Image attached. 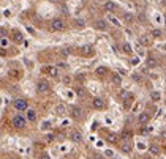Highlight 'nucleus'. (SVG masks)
Here are the masks:
<instances>
[{
  "instance_id": "1",
  "label": "nucleus",
  "mask_w": 166,
  "mask_h": 159,
  "mask_svg": "<svg viewBox=\"0 0 166 159\" xmlns=\"http://www.w3.org/2000/svg\"><path fill=\"white\" fill-rule=\"evenodd\" d=\"M11 123H13V126H15L16 129H24V128H25V124H27V118H25L24 115L18 114V115L13 117Z\"/></svg>"
},
{
  "instance_id": "2",
  "label": "nucleus",
  "mask_w": 166,
  "mask_h": 159,
  "mask_svg": "<svg viewBox=\"0 0 166 159\" xmlns=\"http://www.w3.org/2000/svg\"><path fill=\"white\" fill-rule=\"evenodd\" d=\"M65 29H67V24H65L63 19L55 17V19L51 20V30L52 32H62V30H65Z\"/></svg>"
},
{
  "instance_id": "3",
  "label": "nucleus",
  "mask_w": 166,
  "mask_h": 159,
  "mask_svg": "<svg viewBox=\"0 0 166 159\" xmlns=\"http://www.w3.org/2000/svg\"><path fill=\"white\" fill-rule=\"evenodd\" d=\"M13 107H15L16 110H19V112H25L27 109H29V102H27V99L24 98H18L13 101Z\"/></svg>"
},
{
  "instance_id": "4",
  "label": "nucleus",
  "mask_w": 166,
  "mask_h": 159,
  "mask_svg": "<svg viewBox=\"0 0 166 159\" xmlns=\"http://www.w3.org/2000/svg\"><path fill=\"white\" fill-rule=\"evenodd\" d=\"M70 114H71V118L73 120H82V118H84V110H82L81 107H78V106L71 107Z\"/></svg>"
},
{
  "instance_id": "5",
  "label": "nucleus",
  "mask_w": 166,
  "mask_h": 159,
  "mask_svg": "<svg viewBox=\"0 0 166 159\" xmlns=\"http://www.w3.org/2000/svg\"><path fill=\"white\" fill-rule=\"evenodd\" d=\"M105 106H106V102H105V99H103V98H100V96H96V98L92 99V107L95 110H103V109H105Z\"/></svg>"
},
{
  "instance_id": "6",
  "label": "nucleus",
  "mask_w": 166,
  "mask_h": 159,
  "mask_svg": "<svg viewBox=\"0 0 166 159\" xmlns=\"http://www.w3.org/2000/svg\"><path fill=\"white\" fill-rule=\"evenodd\" d=\"M49 90H51L49 82H46V80H40L38 84H37V92H38V93H47Z\"/></svg>"
},
{
  "instance_id": "7",
  "label": "nucleus",
  "mask_w": 166,
  "mask_h": 159,
  "mask_svg": "<svg viewBox=\"0 0 166 159\" xmlns=\"http://www.w3.org/2000/svg\"><path fill=\"white\" fill-rule=\"evenodd\" d=\"M149 121H150V115L147 112H141L139 115H138V123H139L141 126H146Z\"/></svg>"
},
{
  "instance_id": "8",
  "label": "nucleus",
  "mask_w": 166,
  "mask_h": 159,
  "mask_svg": "<svg viewBox=\"0 0 166 159\" xmlns=\"http://www.w3.org/2000/svg\"><path fill=\"white\" fill-rule=\"evenodd\" d=\"M70 140L73 143H81L82 142V134L79 132V131H71L70 132Z\"/></svg>"
},
{
  "instance_id": "9",
  "label": "nucleus",
  "mask_w": 166,
  "mask_h": 159,
  "mask_svg": "<svg viewBox=\"0 0 166 159\" xmlns=\"http://www.w3.org/2000/svg\"><path fill=\"white\" fill-rule=\"evenodd\" d=\"M43 71H44L47 76H51V77H57V76H59V70H57L55 66H44Z\"/></svg>"
},
{
  "instance_id": "10",
  "label": "nucleus",
  "mask_w": 166,
  "mask_h": 159,
  "mask_svg": "<svg viewBox=\"0 0 166 159\" xmlns=\"http://www.w3.org/2000/svg\"><path fill=\"white\" fill-rule=\"evenodd\" d=\"M120 150L123 151V153H127V154H130V153H131V150H133V145H131L130 139H127L125 142H122V145H120Z\"/></svg>"
},
{
  "instance_id": "11",
  "label": "nucleus",
  "mask_w": 166,
  "mask_h": 159,
  "mask_svg": "<svg viewBox=\"0 0 166 159\" xmlns=\"http://www.w3.org/2000/svg\"><path fill=\"white\" fill-rule=\"evenodd\" d=\"M95 29H96V30L105 32V30H108V22H106L105 19H98V20H95Z\"/></svg>"
},
{
  "instance_id": "12",
  "label": "nucleus",
  "mask_w": 166,
  "mask_h": 159,
  "mask_svg": "<svg viewBox=\"0 0 166 159\" xmlns=\"http://www.w3.org/2000/svg\"><path fill=\"white\" fill-rule=\"evenodd\" d=\"M25 112H27V117H25L27 121H30V123L37 121V112H35V110H33V109H27Z\"/></svg>"
},
{
  "instance_id": "13",
  "label": "nucleus",
  "mask_w": 166,
  "mask_h": 159,
  "mask_svg": "<svg viewBox=\"0 0 166 159\" xmlns=\"http://www.w3.org/2000/svg\"><path fill=\"white\" fill-rule=\"evenodd\" d=\"M149 150H150V153L154 154V156H160L161 154V150H160V147H158L157 143H150Z\"/></svg>"
},
{
  "instance_id": "14",
  "label": "nucleus",
  "mask_w": 166,
  "mask_h": 159,
  "mask_svg": "<svg viewBox=\"0 0 166 159\" xmlns=\"http://www.w3.org/2000/svg\"><path fill=\"white\" fill-rule=\"evenodd\" d=\"M81 52H82V55H93V47L90 44H86L81 47Z\"/></svg>"
},
{
  "instance_id": "15",
  "label": "nucleus",
  "mask_w": 166,
  "mask_h": 159,
  "mask_svg": "<svg viewBox=\"0 0 166 159\" xmlns=\"http://www.w3.org/2000/svg\"><path fill=\"white\" fill-rule=\"evenodd\" d=\"M55 114L57 115H65L67 114V106L65 104H57L55 106Z\"/></svg>"
},
{
  "instance_id": "16",
  "label": "nucleus",
  "mask_w": 166,
  "mask_h": 159,
  "mask_svg": "<svg viewBox=\"0 0 166 159\" xmlns=\"http://www.w3.org/2000/svg\"><path fill=\"white\" fill-rule=\"evenodd\" d=\"M150 41H152V36H150V35H141V36H139V43L144 44V46H149Z\"/></svg>"
},
{
  "instance_id": "17",
  "label": "nucleus",
  "mask_w": 166,
  "mask_h": 159,
  "mask_svg": "<svg viewBox=\"0 0 166 159\" xmlns=\"http://www.w3.org/2000/svg\"><path fill=\"white\" fill-rule=\"evenodd\" d=\"M13 41H15V43H22V41H24V36H22V33L16 30L15 33H13Z\"/></svg>"
},
{
  "instance_id": "18",
  "label": "nucleus",
  "mask_w": 166,
  "mask_h": 159,
  "mask_svg": "<svg viewBox=\"0 0 166 159\" xmlns=\"http://www.w3.org/2000/svg\"><path fill=\"white\" fill-rule=\"evenodd\" d=\"M123 22L125 24H133L135 22V16L131 14V13H125V14H123Z\"/></svg>"
},
{
  "instance_id": "19",
  "label": "nucleus",
  "mask_w": 166,
  "mask_h": 159,
  "mask_svg": "<svg viewBox=\"0 0 166 159\" xmlns=\"http://www.w3.org/2000/svg\"><path fill=\"white\" fill-rule=\"evenodd\" d=\"M105 10L109 11V13H112V11L117 10V5H116L114 2H106V3H105Z\"/></svg>"
},
{
  "instance_id": "20",
  "label": "nucleus",
  "mask_w": 166,
  "mask_h": 159,
  "mask_svg": "<svg viewBox=\"0 0 166 159\" xmlns=\"http://www.w3.org/2000/svg\"><path fill=\"white\" fill-rule=\"evenodd\" d=\"M150 99L155 101V102L160 101V99H161V93H160V92H150Z\"/></svg>"
},
{
  "instance_id": "21",
  "label": "nucleus",
  "mask_w": 166,
  "mask_h": 159,
  "mask_svg": "<svg viewBox=\"0 0 166 159\" xmlns=\"http://www.w3.org/2000/svg\"><path fill=\"white\" fill-rule=\"evenodd\" d=\"M112 84L114 85H122V77H120V74H112Z\"/></svg>"
},
{
  "instance_id": "22",
  "label": "nucleus",
  "mask_w": 166,
  "mask_h": 159,
  "mask_svg": "<svg viewBox=\"0 0 166 159\" xmlns=\"http://www.w3.org/2000/svg\"><path fill=\"white\" fill-rule=\"evenodd\" d=\"M74 92H76V95H78V98H86V95H87V92L82 87H78Z\"/></svg>"
},
{
  "instance_id": "23",
  "label": "nucleus",
  "mask_w": 166,
  "mask_h": 159,
  "mask_svg": "<svg viewBox=\"0 0 166 159\" xmlns=\"http://www.w3.org/2000/svg\"><path fill=\"white\" fill-rule=\"evenodd\" d=\"M84 25H86V20H84V19H74V27H78V29H82Z\"/></svg>"
},
{
  "instance_id": "24",
  "label": "nucleus",
  "mask_w": 166,
  "mask_h": 159,
  "mask_svg": "<svg viewBox=\"0 0 166 159\" xmlns=\"http://www.w3.org/2000/svg\"><path fill=\"white\" fill-rule=\"evenodd\" d=\"M150 36H152V38H160V36H161V30H158V29L150 30Z\"/></svg>"
},
{
  "instance_id": "25",
  "label": "nucleus",
  "mask_w": 166,
  "mask_h": 159,
  "mask_svg": "<svg viewBox=\"0 0 166 159\" xmlns=\"http://www.w3.org/2000/svg\"><path fill=\"white\" fill-rule=\"evenodd\" d=\"M8 44H10L8 38H5V36H2V38H0V46H2L3 49H6V47H8Z\"/></svg>"
},
{
  "instance_id": "26",
  "label": "nucleus",
  "mask_w": 166,
  "mask_h": 159,
  "mask_svg": "<svg viewBox=\"0 0 166 159\" xmlns=\"http://www.w3.org/2000/svg\"><path fill=\"white\" fill-rule=\"evenodd\" d=\"M122 51L125 52V54H131V52H133V51H131V46L128 43H123L122 44Z\"/></svg>"
},
{
  "instance_id": "27",
  "label": "nucleus",
  "mask_w": 166,
  "mask_h": 159,
  "mask_svg": "<svg viewBox=\"0 0 166 159\" xmlns=\"http://www.w3.org/2000/svg\"><path fill=\"white\" fill-rule=\"evenodd\" d=\"M106 71H108V70H106L105 66H100V68H96V71H95V73H96V76H105Z\"/></svg>"
},
{
  "instance_id": "28",
  "label": "nucleus",
  "mask_w": 166,
  "mask_h": 159,
  "mask_svg": "<svg viewBox=\"0 0 166 159\" xmlns=\"http://www.w3.org/2000/svg\"><path fill=\"white\" fill-rule=\"evenodd\" d=\"M71 80H73V79L70 77V76H63V77H62V82H63L65 85H70V84H71Z\"/></svg>"
},
{
  "instance_id": "29",
  "label": "nucleus",
  "mask_w": 166,
  "mask_h": 159,
  "mask_svg": "<svg viewBox=\"0 0 166 159\" xmlns=\"http://www.w3.org/2000/svg\"><path fill=\"white\" fill-rule=\"evenodd\" d=\"M139 132H141V136H146V134H149V132H152V128H141V131H139Z\"/></svg>"
},
{
  "instance_id": "30",
  "label": "nucleus",
  "mask_w": 166,
  "mask_h": 159,
  "mask_svg": "<svg viewBox=\"0 0 166 159\" xmlns=\"http://www.w3.org/2000/svg\"><path fill=\"white\" fill-rule=\"evenodd\" d=\"M147 66H149V68H155V66H157V61H155L154 58H149V60H147Z\"/></svg>"
},
{
  "instance_id": "31",
  "label": "nucleus",
  "mask_w": 166,
  "mask_h": 159,
  "mask_svg": "<svg viewBox=\"0 0 166 159\" xmlns=\"http://www.w3.org/2000/svg\"><path fill=\"white\" fill-rule=\"evenodd\" d=\"M109 20H111V22H112L114 25H117V27H120V22H119V20H117L116 17H112V16H109Z\"/></svg>"
},
{
  "instance_id": "32",
  "label": "nucleus",
  "mask_w": 166,
  "mask_h": 159,
  "mask_svg": "<svg viewBox=\"0 0 166 159\" xmlns=\"http://www.w3.org/2000/svg\"><path fill=\"white\" fill-rule=\"evenodd\" d=\"M44 139H46V142H54V139H55V137H54V134H46V137H44Z\"/></svg>"
},
{
  "instance_id": "33",
  "label": "nucleus",
  "mask_w": 166,
  "mask_h": 159,
  "mask_svg": "<svg viewBox=\"0 0 166 159\" xmlns=\"http://www.w3.org/2000/svg\"><path fill=\"white\" fill-rule=\"evenodd\" d=\"M133 80H136V82H142V76H141V74H133Z\"/></svg>"
},
{
  "instance_id": "34",
  "label": "nucleus",
  "mask_w": 166,
  "mask_h": 159,
  "mask_svg": "<svg viewBox=\"0 0 166 159\" xmlns=\"http://www.w3.org/2000/svg\"><path fill=\"white\" fill-rule=\"evenodd\" d=\"M130 93L128 92H120V99H128Z\"/></svg>"
},
{
  "instance_id": "35",
  "label": "nucleus",
  "mask_w": 166,
  "mask_h": 159,
  "mask_svg": "<svg viewBox=\"0 0 166 159\" xmlns=\"http://www.w3.org/2000/svg\"><path fill=\"white\" fill-rule=\"evenodd\" d=\"M40 159H51V156L47 154V153H43V154L40 156Z\"/></svg>"
},
{
  "instance_id": "36",
  "label": "nucleus",
  "mask_w": 166,
  "mask_h": 159,
  "mask_svg": "<svg viewBox=\"0 0 166 159\" xmlns=\"http://www.w3.org/2000/svg\"><path fill=\"white\" fill-rule=\"evenodd\" d=\"M136 63H139V58H133V60H131V65H136Z\"/></svg>"
},
{
  "instance_id": "37",
  "label": "nucleus",
  "mask_w": 166,
  "mask_h": 159,
  "mask_svg": "<svg viewBox=\"0 0 166 159\" xmlns=\"http://www.w3.org/2000/svg\"><path fill=\"white\" fill-rule=\"evenodd\" d=\"M161 136H163V137H164V139H166V128H164V129L161 131Z\"/></svg>"
},
{
  "instance_id": "38",
  "label": "nucleus",
  "mask_w": 166,
  "mask_h": 159,
  "mask_svg": "<svg viewBox=\"0 0 166 159\" xmlns=\"http://www.w3.org/2000/svg\"><path fill=\"white\" fill-rule=\"evenodd\" d=\"M5 54H6V51H5V49H0V55H5Z\"/></svg>"
},
{
  "instance_id": "39",
  "label": "nucleus",
  "mask_w": 166,
  "mask_h": 159,
  "mask_svg": "<svg viewBox=\"0 0 166 159\" xmlns=\"http://www.w3.org/2000/svg\"><path fill=\"white\" fill-rule=\"evenodd\" d=\"M142 159H154V157H150V156H146V157H142Z\"/></svg>"
},
{
  "instance_id": "40",
  "label": "nucleus",
  "mask_w": 166,
  "mask_h": 159,
  "mask_svg": "<svg viewBox=\"0 0 166 159\" xmlns=\"http://www.w3.org/2000/svg\"><path fill=\"white\" fill-rule=\"evenodd\" d=\"M164 153H166V147H164Z\"/></svg>"
}]
</instances>
